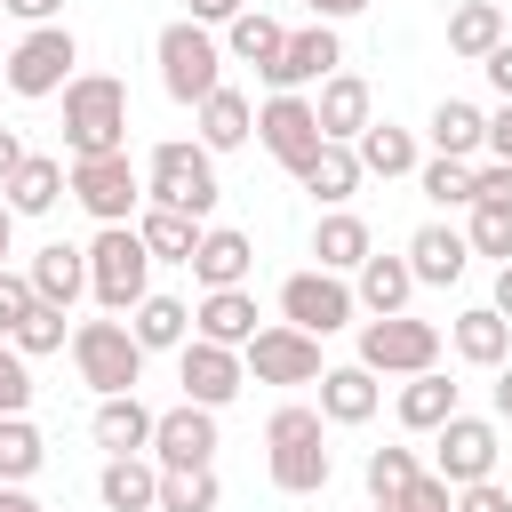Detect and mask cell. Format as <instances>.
I'll use <instances>...</instances> for the list:
<instances>
[{
    "label": "cell",
    "instance_id": "cell-26",
    "mask_svg": "<svg viewBox=\"0 0 512 512\" xmlns=\"http://www.w3.org/2000/svg\"><path fill=\"white\" fill-rule=\"evenodd\" d=\"M328 472H336V456L320 448V432L312 440H272V488L280 496H320Z\"/></svg>",
    "mask_w": 512,
    "mask_h": 512
},
{
    "label": "cell",
    "instance_id": "cell-38",
    "mask_svg": "<svg viewBox=\"0 0 512 512\" xmlns=\"http://www.w3.org/2000/svg\"><path fill=\"white\" fill-rule=\"evenodd\" d=\"M216 464H160V512H216Z\"/></svg>",
    "mask_w": 512,
    "mask_h": 512
},
{
    "label": "cell",
    "instance_id": "cell-52",
    "mask_svg": "<svg viewBox=\"0 0 512 512\" xmlns=\"http://www.w3.org/2000/svg\"><path fill=\"white\" fill-rule=\"evenodd\" d=\"M488 160H512V104L488 112Z\"/></svg>",
    "mask_w": 512,
    "mask_h": 512
},
{
    "label": "cell",
    "instance_id": "cell-15",
    "mask_svg": "<svg viewBox=\"0 0 512 512\" xmlns=\"http://www.w3.org/2000/svg\"><path fill=\"white\" fill-rule=\"evenodd\" d=\"M152 464H216V408L176 400L152 424Z\"/></svg>",
    "mask_w": 512,
    "mask_h": 512
},
{
    "label": "cell",
    "instance_id": "cell-41",
    "mask_svg": "<svg viewBox=\"0 0 512 512\" xmlns=\"http://www.w3.org/2000/svg\"><path fill=\"white\" fill-rule=\"evenodd\" d=\"M416 184H424V200H440V208H472V160H424L416 168Z\"/></svg>",
    "mask_w": 512,
    "mask_h": 512
},
{
    "label": "cell",
    "instance_id": "cell-17",
    "mask_svg": "<svg viewBox=\"0 0 512 512\" xmlns=\"http://www.w3.org/2000/svg\"><path fill=\"white\" fill-rule=\"evenodd\" d=\"M248 272H256L248 232L208 224V232H200V248H192V280H200V288H248Z\"/></svg>",
    "mask_w": 512,
    "mask_h": 512
},
{
    "label": "cell",
    "instance_id": "cell-19",
    "mask_svg": "<svg viewBox=\"0 0 512 512\" xmlns=\"http://www.w3.org/2000/svg\"><path fill=\"white\" fill-rule=\"evenodd\" d=\"M152 424H160V416H152L136 392H104L96 416H88V432H96L104 456H136V448H152Z\"/></svg>",
    "mask_w": 512,
    "mask_h": 512
},
{
    "label": "cell",
    "instance_id": "cell-3",
    "mask_svg": "<svg viewBox=\"0 0 512 512\" xmlns=\"http://www.w3.org/2000/svg\"><path fill=\"white\" fill-rule=\"evenodd\" d=\"M216 152L208 144H184V136H168V144H152L144 152V200H160V208H184V216H208L216 208Z\"/></svg>",
    "mask_w": 512,
    "mask_h": 512
},
{
    "label": "cell",
    "instance_id": "cell-55",
    "mask_svg": "<svg viewBox=\"0 0 512 512\" xmlns=\"http://www.w3.org/2000/svg\"><path fill=\"white\" fill-rule=\"evenodd\" d=\"M360 8H368V0H312V16H320V24H344V16H360Z\"/></svg>",
    "mask_w": 512,
    "mask_h": 512
},
{
    "label": "cell",
    "instance_id": "cell-30",
    "mask_svg": "<svg viewBox=\"0 0 512 512\" xmlns=\"http://www.w3.org/2000/svg\"><path fill=\"white\" fill-rule=\"evenodd\" d=\"M312 256H320L328 272H360V264L376 256V240H368V224H360L352 208H328V216L312 224Z\"/></svg>",
    "mask_w": 512,
    "mask_h": 512
},
{
    "label": "cell",
    "instance_id": "cell-53",
    "mask_svg": "<svg viewBox=\"0 0 512 512\" xmlns=\"http://www.w3.org/2000/svg\"><path fill=\"white\" fill-rule=\"evenodd\" d=\"M248 0H192V24H232Z\"/></svg>",
    "mask_w": 512,
    "mask_h": 512
},
{
    "label": "cell",
    "instance_id": "cell-37",
    "mask_svg": "<svg viewBox=\"0 0 512 512\" xmlns=\"http://www.w3.org/2000/svg\"><path fill=\"white\" fill-rule=\"evenodd\" d=\"M128 328H136V344H144V352H184V336H192V312H184L176 296H144V304L128 312Z\"/></svg>",
    "mask_w": 512,
    "mask_h": 512
},
{
    "label": "cell",
    "instance_id": "cell-20",
    "mask_svg": "<svg viewBox=\"0 0 512 512\" xmlns=\"http://www.w3.org/2000/svg\"><path fill=\"white\" fill-rule=\"evenodd\" d=\"M64 192H72V168H64L56 152H24V168H16L8 184H0V200H8L16 216H48V208H56Z\"/></svg>",
    "mask_w": 512,
    "mask_h": 512
},
{
    "label": "cell",
    "instance_id": "cell-18",
    "mask_svg": "<svg viewBox=\"0 0 512 512\" xmlns=\"http://www.w3.org/2000/svg\"><path fill=\"white\" fill-rule=\"evenodd\" d=\"M408 264H416V288H456L464 264H472V240H464L456 224H416Z\"/></svg>",
    "mask_w": 512,
    "mask_h": 512
},
{
    "label": "cell",
    "instance_id": "cell-8",
    "mask_svg": "<svg viewBox=\"0 0 512 512\" xmlns=\"http://www.w3.org/2000/svg\"><path fill=\"white\" fill-rule=\"evenodd\" d=\"M72 200L96 224H136L144 216V176H136L128 152H96V160H72Z\"/></svg>",
    "mask_w": 512,
    "mask_h": 512
},
{
    "label": "cell",
    "instance_id": "cell-25",
    "mask_svg": "<svg viewBox=\"0 0 512 512\" xmlns=\"http://www.w3.org/2000/svg\"><path fill=\"white\" fill-rule=\"evenodd\" d=\"M192 336H208V344H248L256 336V296L248 288H208L200 296V312H192Z\"/></svg>",
    "mask_w": 512,
    "mask_h": 512
},
{
    "label": "cell",
    "instance_id": "cell-28",
    "mask_svg": "<svg viewBox=\"0 0 512 512\" xmlns=\"http://www.w3.org/2000/svg\"><path fill=\"white\" fill-rule=\"evenodd\" d=\"M432 152H440V160H472V152H488V112L464 104V96H440V104H432Z\"/></svg>",
    "mask_w": 512,
    "mask_h": 512
},
{
    "label": "cell",
    "instance_id": "cell-48",
    "mask_svg": "<svg viewBox=\"0 0 512 512\" xmlns=\"http://www.w3.org/2000/svg\"><path fill=\"white\" fill-rule=\"evenodd\" d=\"M456 512H512V488L504 480H472V488H456Z\"/></svg>",
    "mask_w": 512,
    "mask_h": 512
},
{
    "label": "cell",
    "instance_id": "cell-32",
    "mask_svg": "<svg viewBox=\"0 0 512 512\" xmlns=\"http://www.w3.org/2000/svg\"><path fill=\"white\" fill-rule=\"evenodd\" d=\"M352 296H360V312H408V296H416V264H408V256H368L360 280H352Z\"/></svg>",
    "mask_w": 512,
    "mask_h": 512
},
{
    "label": "cell",
    "instance_id": "cell-58",
    "mask_svg": "<svg viewBox=\"0 0 512 512\" xmlns=\"http://www.w3.org/2000/svg\"><path fill=\"white\" fill-rule=\"evenodd\" d=\"M8 248H16V208L0 200V272H8Z\"/></svg>",
    "mask_w": 512,
    "mask_h": 512
},
{
    "label": "cell",
    "instance_id": "cell-16",
    "mask_svg": "<svg viewBox=\"0 0 512 512\" xmlns=\"http://www.w3.org/2000/svg\"><path fill=\"white\" fill-rule=\"evenodd\" d=\"M312 112H320V136H328V144H352V136L376 120V96H368L360 72H328L320 96H312Z\"/></svg>",
    "mask_w": 512,
    "mask_h": 512
},
{
    "label": "cell",
    "instance_id": "cell-14",
    "mask_svg": "<svg viewBox=\"0 0 512 512\" xmlns=\"http://www.w3.org/2000/svg\"><path fill=\"white\" fill-rule=\"evenodd\" d=\"M336 64H344L336 24H320V16H312V24H304V32H288V48L264 64V88H272V96H280V88H312V80H328Z\"/></svg>",
    "mask_w": 512,
    "mask_h": 512
},
{
    "label": "cell",
    "instance_id": "cell-35",
    "mask_svg": "<svg viewBox=\"0 0 512 512\" xmlns=\"http://www.w3.org/2000/svg\"><path fill=\"white\" fill-rule=\"evenodd\" d=\"M392 408H400V424H408V432H440V424L456 416V384H448L440 368H424V376H408V384H400V400H392Z\"/></svg>",
    "mask_w": 512,
    "mask_h": 512
},
{
    "label": "cell",
    "instance_id": "cell-56",
    "mask_svg": "<svg viewBox=\"0 0 512 512\" xmlns=\"http://www.w3.org/2000/svg\"><path fill=\"white\" fill-rule=\"evenodd\" d=\"M0 512H48V504H40V496H24L16 480H0Z\"/></svg>",
    "mask_w": 512,
    "mask_h": 512
},
{
    "label": "cell",
    "instance_id": "cell-6",
    "mask_svg": "<svg viewBox=\"0 0 512 512\" xmlns=\"http://www.w3.org/2000/svg\"><path fill=\"white\" fill-rule=\"evenodd\" d=\"M440 328L432 320H408V312H376V320H360V368H376V376H424V368H440Z\"/></svg>",
    "mask_w": 512,
    "mask_h": 512
},
{
    "label": "cell",
    "instance_id": "cell-10",
    "mask_svg": "<svg viewBox=\"0 0 512 512\" xmlns=\"http://www.w3.org/2000/svg\"><path fill=\"white\" fill-rule=\"evenodd\" d=\"M256 144H264V152H272V160L296 176V168H304V160L328 144V136H320V112H312V96H304V88H280V96H264V112H256Z\"/></svg>",
    "mask_w": 512,
    "mask_h": 512
},
{
    "label": "cell",
    "instance_id": "cell-60",
    "mask_svg": "<svg viewBox=\"0 0 512 512\" xmlns=\"http://www.w3.org/2000/svg\"><path fill=\"white\" fill-rule=\"evenodd\" d=\"M368 512H408V504H368Z\"/></svg>",
    "mask_w": 512,
    "mask_h": 512
},
{
    "label": "cell",
    "instance_id": "cell-36",
    "mask_svg": "<svg viewBox=\"0 0 512 512\" xmlns=\"http://www.w3.org/2000/svg\"><path fill=\"white\" fill-rule=\"evenodd\" d=\"M280 48H288V32H280V16H264V8H240V16L224 24V56L256 64V72H264V64H272Z\"/></svg>",
    "mask_w": 512,
    "mask_h": 512
},
{
    "label": "cell",
    "instance_id": "cell-59",
    "mask_svg": "<svg viewBox=\"0 0 512 512\" xmlns=\"http://www.w3.org/2000/svg\"><path fill=\"white\" fill-rule=\"evenodd\" d=\"M496 312L512 320V264H496Z\"/></svg>",
    "mask_w": 512,
    "mask_h": 512
},
{
    "label": "cell",
    "instance_id": "cell-61",
    "mask_svg": "<svg viewBox=\"0 0 512 512\" xmlns=\"http://www.w3.org/2000/svg\"><path fill=\"white\" fill-rule=\"evenodd\" d=\"M0 88H8V72H0Z\"/></svg>",
    "mask_w": 512,
    "mask_h": 512
},
{
    "label": "cell",
    "instance_id": "cell-50",
    "mask_svg": "<svg viewBox=\"0 0 512 512\" xmlns=\"http://www.w3.org/2000/svg\"><path fill=\"white\" fill-rule=\"evenodd\" d=\"M480 72H488V88H496V96L512 104V40H496V48L480 56Z\"/></svg>",
    "mask_w": 512,
    "mask_h": 512
},
{
    "label": "cell",
    "instance_id": "cell-42",
    "mask_svg": "<svg viewBox=\"0 0 512 512\" xmlns=\"http://www.w3.org/2000/svg\"><path fill=\"white\" fill-rule=\"evenodd\" d=\"M464 240H472V256H496V264H512V208H496V200H472V224H464Z\"/></svg>",
    "mask_w": 512,
    "mask_h": 512
},
{
    "label": "cell",
    "instance_id": "cell-39",
    "mask_svg": "<svg viewBox=\"0 0 512 512\" xmlns=\"http://www.w3.org/2000/svg\"><path fill=\"white\" fill-rule=\"evenodd\" d=\"M416 480H424L416 448H368V504H408Z\"/></svg>",
    "mask_w": 512,
    "mask_h": 512
},
{
    "label": "cell",
    "instance_id": "cell-9",
    "mask_svg": "<svg viewBox=\"0 0 512 512\" xmlns=\"http://www.w3.org/2000/svg\"><path fill=\"white\" fill-rule=\"evenodd\" d=\"M240 360H248V376H256V384H320V336H312V328H296V320L256 328V336L240 344Z\"/></svg>",
    "mask_w": 512,
    "mask_h": 512
},
{
    "label": "cell",
    "instance_id": "cell-4",
    "mask_svg": "<svg viewBox=\"0 0 512 512\" xmlns=\"http://www.w3.org/2000/svg\"><path fill=\"white\" fill-rule=\"evenodd\" d=\"M72 368H80V384L104 400V392H136V376H144V344H136V328L112 312V320H80L72 328Z\"/></svg>",
    "mask_w": 512,
    "mask_h": 512
},
{
    "label": "cell",
    "instance_id": "cell-33",
    "mask_svg": "<svg viewBox=\"0 0 512 512\" xmlns=\"http://www.w3.org/2000/svg\"><path fill=\"white\" fill-rule=\"evenodd\" d=\"M496 40H504V8H496V0H456V8H448V56L480 64Z\"/></svg>",
    "mask_w": 512,
    "mask_h": 512
},
{
    "label": "cell",
    "instance_id": "cell-21",
    "mask_svg": "<svg viewBox=\"0 0 512 512\" xmlns=\"http://www.w3.org/2000/svg\"><path fill=\"white\" fill-rule=\"evenodd\" d=\"M448 344H456V360H472V368H504V360H512V320H504L496 304H472V312L448 320Z\"/></svg>",
    "mask_w": 512,
    "mask_h": 512
},
{
    "label": "cell",
    "instance_id": "cell-13",
    "mask_svg": "<svg viewBox=\"0 0 512 512\" xmlns=\"http://www.w3.org/2000/svg\"><path fill=\"white\" fill-rule=\"evenodd\" d=\"M176 384H184V400H200V408H224V400H240V384H248V360H240L232 344L184 336V352H176Z\"/></svg>",
    "mask_w": 512,
    "mask_h": 512
},
{
    "label": "cell",
    "instance_id": "cell-44",
    "mask_svg": "<svg viewBox=\"0 0 512 512\" xmlns=\"http://www.w3.org/2000/svg\"><path fill=\"white\" fill-rule=\"evenodd\" d=\"M32 408V360L0 336V416H24Z\"/></svg>",
    "mask_w": 512,
    "mask_h": 512
},
{
    "label": "cell",
    "instance_id": "cell-5",
    "mask_svg": "<svg viewBox=\"0 0 512 512\" xmlns=\"http://www.w3.org/2000/svg\"><path fill=\"white\" fill-rule=\"evenodd\" d=\"M152 48H160V88H168L176 104H200V96H216V88H224V48L208 40V24L176 16Z\"/></svg>",
    "mask_w": 512,
    "mask_h": 512
},
{
    "label": "cell",
    "instance_id": "cell-51",
    "mask_svg": "<svg viewBox=\"0 0 512 512\" xmlns=\"http://www.w3.org/2000/svg\"><path fill=\"white\" fill-rule=\"evenodd\" d=\"M16 24H64V0H8Z\"/></svg>",
    "mask_w": 512,
    "mask_h": 512
},
{
    "label": "cell",
    "instance_id": "cell-45",
    "mask_svg": "<svg viewBox=\"0 0 512 512\" xmlns=\"http://www.w3.org/2000/svg\"><path fill=\"white\" fill-rule=\"evenodd\" d=\"M32 304H40V288H32V272H0V336H16Z\"/></svg>",
    "mask_w": 512,
    "mask_h": 512
},
{
    "label": "cell",
    "instance_id": "cell-27",
    "mask_svg": "<svg viewBox=\"0 0 512 512\" xmlns=\"http://www.w3.org/2000/svg\"><path fill=\"white\" fill-rule=\"evenodd\" d=\"M192 112H200V144H208V152H240V144L256 136V104H248L240 88H216V96H200Z\"/></svg>",
    "mask_w": 512,
    "mask_h": 512
},
{
    "label": "cell",
    "instance_id": "cell-23",
    "mask_svg": "<svg viewBox=\"0 0 512 512\" xmlns=\"http://www.w3.org/2000/svg\"><path fill=\"white\" fill-rule=\"evenodd\" d=\"M96 496H104V512H160V464H144V456H104Z\"/></svg>",
    "mask_w": 512,
    "mask_h": 512
},
{
    "label": "cell",
    "instance_id": "cell-22",
    "mask_svg": "<svg viewBox=\"0 0 512 512\" xmlns=\"http://www.w3.org/2000/svg\"><path fill=\"white\" fill-rule=\"evenodd\" d=\"M376 400H384V384H376V368H320V416L328 424H368L376 416Z\"/></svg>",
    "mask_w": 512,
    "mask_h": 512
},
{
    "label": "cell",
    "instance_id": "cell-34",
    "mask_svg": "<svg viewBox=\"0 0 512 512\" xmlns=\"http://www.w3.org/2000/svg\"><path fill=\"white\" fill-rule=\"evenodd\" d=\"M352 152H360L368 176H416V168H424V160H416V136L392 128V120H368V128L352 136Z\"/></svg>",
    "mask_w": 512,
    "mask_h": 512
},
{
    "label": "cell",
    "instance_id": "cell-1",
    "mask_svg": "<svg viewBox=\"0 0 512 512\" xmlns=\"http://www.w3.org/2000/svg\"><path fill=\"white\" fill-rule=\"evenodd\" d=\"M64 152L72 160L128 152V88L112 72H72L64 80Z\"/></svg>",
    "mask_w": 512,
    "mask_h": 512
},
{
    "label": "cell",
    "instance_id": "cell-7",
    "mask_svg": "<svg viewBox=\"0 0 512 512\" xmlns=\"http://www.w3.org/2000/svg\"><path fill=\"white\" fill-rule=\"evenodd\" d=\"M72 64H80V40L64 32V24H32L16 48H8V96H64V80H72Z\"/></svg>",
    "mask_w": 512,
    "mask_h": 512
},
{
    "label": "cell",
    "instance_id": "cell-62",
    "mask_svg": "<svg viewBox=\"0 0 512 512\" xmlns=\"http://www.w3.org/2000/svg\"><path fill=\"white\" fill-rule=\"evenodd\" d=\"M0 16H8V0H0Z\"/></svg>",
    "mask_w": 512,
    "mask_h": 512
},
{
    "label": "cell",
    "instance_id": "cell-31",
    "mask_svg": "<svg viewBox=\"0 0 512 512\" xmlns=\"http://www.w3.org/2000/svg\"><path fill=\"white\" fill-rule=\"evenodd\" d=\"M32 288H40V304H64V312H72V296L88 288V248L48 240V248L32 256Z\"/></svg>",
    "mask_w": 512,
    "mask_h": 512
},
{
    "label": "cell",
    "instance_id": "cell-29",
    "mask_svg": "<svg viewBox=\"0 0 512 512\" xmlns=\"http://www.w3.org/2000/svg\"><path fill=\"white\" fill-rule=\"evenodd\" d=\"M136 232H144V248H152V264H192V248H200V216H184V208H160V200H144V216H136Z\"/></svg>",
    "mask_w": 512,
    "mask_h": 512
},
{
    "label": "cell",
    "instance_id": "cell-49",
    "mask_svg": "<svg viewBox=\"0 0 512 512\" xmlns=\"http://www.w3.org/2000/svg\"><path fill=\"white\" fill-rule=\"evenodd\" d=\"M408 512H456V488H448L440 472H424V480L408 488Z\"/></svg>",
    "mask_w": 512,
    "mask_h": 512
},
{
    "label": "cell",
    "instance_id": "cell-57",
    "mask_svg": "<svg viewBox=\"0 0 512 512\" xmlns=\"http://www.w3.org/2000/svg\"><path fill=\"white\" fill-rule=\"evenodd\" d=\"M496 424H512V360L496 368Z\"/></svg>",
    "mask_w": 512,
    "mask_h": 512
},
{
    "label": "cell",
    "instance_id": "cell-54",
    "mask_svg": "<svg viewBox=\"0 0 512 512\" xmlns=\"http://www.w3.org/2000/svg\"><path fill=\"white\" fill-rule=\"evenodd\" d=\"M16 168H24V136H16V128H0V184H8Z\"/></svg>",
    "mask_w": 512,
    "mask_h": 512
},
{
    "label": "cell",
    "instance_id": "cell-2",
    "mask_svg": "<svg viewBox=\"0 0 512 512\" xmlns=\"http://www.w3.org/2000/svg\"><path fill=\"white\" fill-rule=\"evenodd\" d=\"M88 288H96L104 312H136L152 296V248H144L136 224H96V240H88Z\"/></svg>",
    "mask_w": 512,
    "mask_h": 512
},
{
    "label": "cell",
    "instance_id": "cell-46",
    "mask_svg": "<svg viewBox=\"0 0 512 512\" xmlns=\"http://www.w3.org/2000/svg\"><path fill=\"white\" fill-rule=\"evenodd\" d=\"M328 416L320 408H304V400H288V408H272V424H264V440H312Z\"/></svg>",
    "mask_w": 512,
    "mask_h": 512
},
{
    "label": "cell",
    "instance_id": "cell-43",
    "mask_svg": "<svg viewBox=\"0 0 512 512\" xmlns=\"http://www.w3.org/2000/svg\"><path fill=\"white\" fill-rule=\"evenodd\" d=\"M8 344H16L24 360H40V352H64V304H32V312H24V328H16Z\"/></svg>",
    "mask_w": 512,
    "mask_h": 512
},
{
    "label": "cell",
    "instance_id": "cell-24",
    "mask_svg": "<svg viewBox=\"0 0 512 512\" xmlns=\"http://www.w3.org/2000/svg\"><path fill=\"white\" fill-rule=\"evenodd\" d=\"M360 176H368V168H360V152H352V144H320V152L296 168V184H304L320 208H344V200L360 192Z\"/></svg>",
    "mask_w": 512,
    "mask_h": 512
},
{
    "label": "cell",
    "instance_id": "cell-40",
    "mask_svg": "<svg viewBox=\"0 0 512 512\" xmlns=\"http://www.w3.org/2000/svg\"><path fill=\"white\" fill-rule=\"evenodd\" d=\"M40 464H48V440L32 432V416H0V480H16V488H24Z\"/></svg>",
    "mask_w": 512,
    "mask_h": 512
},
{
    "label": "cell",
    "instance_id": "cell-12",
    "mask_svg": "<svg viewBox=\"0 0 512 512\" xmlns=\"http://www.w3.org/2000/svg\"><path fill=\"white\" fill-rule=\"evenodd\" d=\"M432 456H440V480L448 488H472V480H496V456H504V440H496V416H448L440 432H432Z\"/></svg>",
    "mask_w": 512,
    "mask_h": 512
},
{
    "label": "cell",
    "instance_id": "cell-11",
    "mask_svg": "<svg viewBox=\"0 0 512 512\" xmlns=\"http://www.w3.org/2000/svg\"><path fill=\"white\" fill-rule=\"evenodd\" d=\"M352 312H360V296H352L344 272H328V264L280 280V320H296V328H312V336H336Z\"/></svg>",
    "mask_w": 512,
    "mask_h": 512
},
{
    "label": "cell",
    "instance_id": "cell-47",
    "mask_svg": "<svg viewBox=\"0 0 512 512\" xmlns=\"http://www.w3.org/2000/svg\"><path fill=\"white\" fill-rule=\"evenodd\" d=\"M472 200H496V208H512V160H488V168H472Z\"/></svg>",
    "mask_w": 512,
    "mask_h": 512
}]
</instances>
